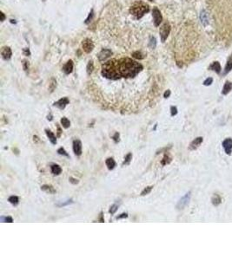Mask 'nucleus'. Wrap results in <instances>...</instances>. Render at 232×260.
<instances>
[{
	"label": "nucleus",
	"mask_w": 232,
	"mask_h": 260,
	"mask_svg": "<svg viewBox=\"0 0 232 260\" xmlns=\"http://www.w3.org/2000/svg\"><path fill=\"white\" fill-rule=\"evenodd\" d=\"M105 164H106V166H107V167H108L109 170H112L116 167V162L113 160V158H108L105 160Z\"/></svg>",
	"instance_id": "a211bd4d"
},
{
	"label": "nucleus",
	"mask_w": 232,
	"mask_h": 260,
	"mask_svg": "<svg viewBox=\"0 0 232 260\" xmlns=\"http://www.w3.org/2000/svg\"><path fill=\"white\" fill-rule=\"evenodd\" d=\"M102 75L105 77L111 79V80L119 79L121 76H120V74L118 71L117 61L111 60V61L105 63L102 66Z\"/></svg>",
	"instance_id": "f03ea898"
},
{
	"label": "nucleus",
	"mask_w": 232,
	"mask_h": 260,
	"mask_svg": "<svg viewBox=\"0 0 232 260\" xmlns=\"http://www.w3.org/2000/svg\"><path fill=\"white\" fill-rule=\"evenodd\" d=\"M1 54H2L3 58L5 61L10 60V57H11V55H12V53H11V50H10L9 47H3V50H2Z\"/></svg>",
	"instance_id": "ddd939ff"
},
{
	"label": "nucleus",
	"mask_w": 232,
	"mask_h": 260,
	"mask_svg": "<svg viewBox=\"0 0 232 260\" xmlns=\"http://www.w3.org/2000/svg\"><path fill=\"white\" fill-rule=\"evenodd\" d=\"M211 202H212V204H213L215 206H217L218 205L221 204V202H222V198H221V197H220L219 195L215 194L213 195L212 198H211Z\"/></svg>",
	"instance_id": "aec40b11"
},
{
	"label": "nucleus",
	"mask_w": 232,
	"mask_h": 260,
	"mask_svg": "<svg viewBox=\"0 0 232 260\" xmlns=\"http://www.w3.org/2000/svg\"><path fill=\"white\" fill-rule=\"evenodd\" d=\"M23 66H24V69L27 72L28 69H29V64H28V62H27V61H24Z\"/></svg>",
	"instance_id": "ea45409f"
},
{
	"label": "nucleus",
	"mask_w": 232,
	"mask_h": 260,
	"mask_svg": "<svg viewBox=\"0 0 232 260\" xmlns=\"http://www.w3.org/2000/svg\"><path fill=\"white\" fill-rule=\"evenodd\" d=\"M45 133H46V135L48 136L49 140H51V142H52V144H56V143H57V138H56L55 134H54L51 130L48 129L45 130Z\"/></svg>",
	"instance_id": "6ab92c4d"
},
{
	"label": "nucleus",
	"mask_w": 232,
	"mask_h": 260,
	"mask_svg": "<svg viewBox=\"0 0 232 260\" xmlns=\"http://www.w3.org/2000/svg\"><path fill=\"white\" fill-rule=\"evenodd\" d=\"M127 217H128V214H127V213H122L121 215H119V216H117V217H116V219H125V218H127Z\"/></svg>",
	"instance_id": "a19ab883"
},
{
	"label": "nucleus",
	"mask_w": 232,
	"mask_h": 260,
	"mask_svg": "<svg viewBox=\"0 0 232 260\" xmlns=\"http://www.w3.org/2000/svg\"><path fill=\"white\" fill-rule=\"evenodd\" d=\"M83 49L86 53H90L92 51V50L94 49V44L92 43V41L91 39H85L84 41H83Z\"/></svg>",
	"instance_id": "6e6552de"
},
{
	"label": "nucleus",
	"mask_w": 232,
	"mask_h": 260,
	"mask_svg": "<svg viewBox=\"0 0 232 260\" xmlns=\"http://www.w3.org/2000/svg\"><path fill=\"white\" fill-rule=\"evenodd\" d=\"M56 87H57V81H56L55 78H52L51 82H50V86H49L50 92H53L54 89H56Z\"/></svg>",
	"instance_id": "393cba45"
},
{
	"label": "nucleus",
	"mask_w": 232,
	"mask_h": 260,
	"mask_svg": "<svg viewBox=\"0 0 232 260\" xmlns=\"http://www.w3.org/2000/svg\"><path fill=\"white\" fill-rule=\"evenodd\" d=\"M61 124L64 129H69L70 126V122L66 118V117H63L61 119Z\"/></svg>",
	"instance_id": "5701e85b"
},
{
	"label": "nucleus",
	"mask_w": 232,
	"mask_h": 260,
	"mask_svg": "<svg viewBox=\"0 0 232 260\" xmlns=\"http://www.w3.org/2000/svg\"><path fill=\"white\" fill-rule=\"evenodd\" d=\"M51 170L54 175H59L62 173V168L58 165H52L51 167Z\"/></svg>",
	"instance_id": "412c9836"
},
{
	"label": "nucleus",
	"mask_w": 232,
	"mask_h": 260,
	"mask_svg": "<svg viewBox=\"0 0 232 260\" xmlns=\"http://www.w3.org/2000/svg\"><path fill=\"white\" fill-rule=\"evenodd\" d=\"M93 69H94L93 62H92V61H90L89 64H88V65H87V74H88V75H91V74L92 73Z\"/></svg>",
	"instance_id": "c85d7f7f"
},
{
	"label": "nucleus",
	"mask_w": 232,
	"mask_h": 260,
	"mask_svg": "<svg viewBox=\"0 0 232 260\" xmlns=\"http://www.w3.org/2000/svg\"><path fill=\"white\" fill-rule=\"evenodd\" d=\"M132 57H134V58H136V59H143L144 58V55L141 53V52H139V51H136V52H134L133 54H132Z\"/></svg>",
	"instance_id": "c756f323"
},
{
	"label": "nucleus",
	"mask_w": 232,
	"mask_h": 260,
	"mask_svg": "<svg viewBox=\"0 0 232 260\" xmlns=\"http://www.w3.org/2000/svg\"><path fill=\"white\" fill-rule=\"evenodd\" d=\"M63 72H64L66 75L70 74V73L72 72V70H73V62H72L71 60L68 61V62L65 64V65L63 67Z\"/></svg>",
	"instance_id": "4468645a"
},
{
	"label": "nucleus",
	"mask_w": 232,
	"mask_h": 260,
	"mask_svg": "<svg viewBox=\"0 0 232 260\" xmlns=\"http://www.w3.org/2000/svg\"><path fill=\"white\" fill-rule=\"evenodd\" d=\"M131 160H132V154H131V153H129V154L125 156V158H124V161H123V166H124V165H129V164L130 163Z\"/></svg>",
	"instance_id": "cd10ccee"
},
{
	"label": "nucleus",
	"mask_w": 232,
	"mask_h": 260,
	"mask_svg": "<svg viewBox=\"0 0 232 260\" xmlns=\"http://www.w3.org/2000/svg\"><path fill=\"white\" fill-rule=\"evenodd\" d=\"M1 220L3 222H8V223H11L13 222V219L11 217H6V218H1Z\"/></svg>",
	"instance_id": "e433bc0d"
},
{
	"label": "nucleus",
	"mask_w": 232,
	"mask_h": 260,
	"mask_svg": "<svg viewBox=\"0 0 232 260\" xmlns=\"http://www.w3.org/2000/svg\"><path fill=\"white\" fill-rule=\"evenodd\" d=\"M41 190L47 194H53L56 193V190L52 186H49V185H45V186L41 187Z\"/></svg>",
	"instance_id": "f3484780"
},
{
	"label": "nucleus",
	"mask_w": 232,
	"mask_h": 260,
	"mask_svg": "<svg viewBox=\"0 0 232 260\" xmlns=\"http://www.w3.org/2000/svg\"><path fill=\"white\" fill-rule=\"evenodd\" d=\"M70 101L67 97H63V98H61L60 100H58L57 102L54 103V106L58 107V109H63L68 104H69Z\"/></svg>",
	"instance_id": "f8f14e48"
},
{
	"label": "nucleus",
	"mask_w": 232,
	"mask_h": 260,
	"mask_svg": "<svg viewBox=\"0 0 232 260\" xmlns=\"http://www.w3.org/2000/svg\"><path fill=\"white\" fill-rule=\"evenodd\" d=\"M190 192L187 193L183 197H182L180 198V200L178 201V203L176 204V208L177 210H183L190 202Z\"/></svg>",
	"instance_id": "39448f33"
},
{
	"label": "nucleus",
	"mask_w": 232,
	"mask_h": 260,
	"mask_svg": "<svg viewBox=\"0 0 232 260\" xmlns=\"http://www.w3.org/2000/svg\"><path fill=\"white\" fill-rule=\"evenodd\" d=\"M223 147L225 151V153L228 155H231L232 153V139L227 138L223 141Z\"/></svg>",
	"instance_id": "0eeeda50"
},
{
	"label": "nucleus",
	"mask_w": 232,
	"mask_h": 260,
	"mask_svg": "<svg viewBox=\"0 0 232 260\" xmlns=\"http://www.w3.org/2000/svg\"><path fill=\"white\" fill-rule=\"evenodd\" d=\"M33 139H34V141H36V142L39 141V140H38V136H36V135H34V136H33Z\"/></svg>",
	"instance_id": "de8ad7c7"
},
{
	"label": "nucleus",
	"mask_w": 232,
	"mask_h": 260,
	"mask_svg": "<svg viewBox=\"0 0 232 260\" xmlns=\"http://www.w3.org/2000/svg\"><path fill=\"white\" fill-rule=\"evenodd\" d=\"M58 154H60V155H63V156L69 157V154H67V152H66V151L64 150V148H63V147H60V148L58 149Z\"/></svg>",
	"instance_id": "72a5a7b5"
},
{
	"label": "nucleus",
	"mask_w": 232,
	"mask_h": 260,
	"mask_svg": "<svg viewBox=\"0 0 232 260\" xmlns=\"http://www.w3.org/2000/svg\"><path fill=\"white\" fill-rule=\"evenodd\" d=\"M209 68L211 69V70H214L217 74H220V72H221V70H222L221 64H219V62H217V61L213 62L210 65Z\"/></svg>",
	"instance_id": "2eb2a0df"
},
{
	"label": "nucleus",
	"mask_w": 232,
	"mask_h": 260,
	"mask_svg": "<svg viewBox=\"0 0 232 260\" xmlns=\"http://www.w3.org/2000/svg\"><path fill=\"white\" fill-rule=\"evenodd\" d=\"M150 10V7L148 4L143 3V2H136L130 8V13L135 16L137 19L141 18L144 17V14H146L147 12H149Z\"/></svg>",
	"instance_id": "7ed1b4c3"
},
{
	"label": "nucleus",
	"mask_w": 232,
	"mask_h": 260,
	"mask_svg": "<svg viewBox=\"0 0 232 260\" xmlns=\"http://www.w3.org/2000/svg\"><path fill=\"white\" fill-rule=\"evenodd\" d=\"M171 114L172 116H175L177 114V109H176V107H175V106H171Z\"/></svg>",
	"instance_id": "c9c22d12"
},
{
	"label": "nucleus",
	"mask_w": 232,
	"mask_h": 260,
	"mask_svg": "<svg viewBox=\"0 0 232 260\" xmlns=\"http://www.w3.org/2000/svg\"><path fill=\"white\" fill-rule=\"evenodd\" d=\"M70 182H71L72 184H77V183H78V181H77L76 179L72 178V177H70Z\"/></svg>",
	"instance_id": "c03bdc74"
},
{
	"label": "nucleus",
	"mask_w": 232,
	"mask_h": 260,
	"mask_svg": "<svg viewBox=\"0 0 232 260\" xmlns=\"http://www.w3.org/2000/svg\"><path fill=\"white\" fill-rule=\"evenodd\" d=\"M117 67L121 77H134L143 68L140 64L130 58H123L117 61Z\"/></svg>",
	"instance_id": "f257e3e1"
},
{
	"label": "nucleus",
	"mask_w": 232,
	"mask_h": 260,
	"mask_svg": "<svg viewBox=\"0 0 232 260\" xmlns=\"http://www.w3.org/2000/svg\"><path fill=\"white\" fill-rule=\"evenodd\" d=\"M152 15H153V18H154V24L155 26H159L161 22H162V14L160 12V10L157 8H154L153 11H152Z\"/></svg>",
	"instance_id": "423d86ee"
},
{
	"label": "nucleus",
	"mask_w": 232,
	"mask_h": 260,
	"mask_svg": "<svg viewBox=\"0 0 232 260\" xmlns=\"http://www.w3.org/2000/svg\"><path fill=\"white\" fill-rule=\"evenodd\" d=\"M170 32H171V25L169 23H164L161 28H160V30H159V34H160V37H161V40L162 42H165V40L167 39V37H169L170 35Z\"/></svg>",
	"instance_id": "20e7f679"
},
{
	"label": "nucleus",
	"mask_w": 232,
	"mask_h": 260,
	"mask_svg": "<svg viewBox=\"0 0 232 260\" xmlns=\"http://www.w3.org/2000/svg\"><path fill=\"white\" fill-rule=\"evenodd\" d=\"M112 139L114 140V141L115 142H118L119 141V133H115V134L112 136Z\"/></svg>",
	"instance_id": "58836bf2"
},
{
	"label": "nucleus",
	"mask_w": 232,
	"mask_h": 260,
	"mask_svg": "<svg viewBox=\"0 0 232 260\" xmlns=\"http://www.w3.org/2000/svg\"><path fill=\"white\" fill-rule=\"evenodd\" d=\"M232 89V84L231 82H229V81H227L225 83H224V87H223V90H222V94L223 95H228L230 92H231V90Z\"/></svg>",
	"instance_id": "dca6fc26"
},
{
	"label": "nucleus",
	"mask_w": 232,
	"mask_h": 260,
	"mask_svg": "<svg viewBox=\"0 0 232 260\" xmlns=\"http://www.w3.org/2000/svg\"><path fill=\"white\" fill-rule=\"evenodd\" d=\"M231 57H232V55H231Z\"/></svg>",
	"instance_id": "864d4df0"
},
{
	"label": "nucleus",
	"mask_w": 232,
	"mask_h": 260,
	"mask_svg": "<svg viewBox=\"0 0 232 260\" xmlns=\"http://www.w3.org/2000/svg\"><path fill=\"white\" fill-rule=\"evenodd\" d=\"M111 55H112V51L111 50H107V49L102 50L101 52L98 54V59L100 62H104L107 58H109Z\"/></svg>",
	"instance_id": "1a4fd4ad"
},
{
	"label": "nucleus",
	"mask_w": 232,
	"mask_h": 260,
	"mask_svg": "<svg viewBox=\"0 0 232 260\" xmlns=\"http://www.w3.org/2000/svg\"><path fill=\"white\" fill-rule=\"evenodd\" d=\"M8 201H9L10 204H12V205H17L18 204V202H19V198H18L17 196H10V197L8 198Z\"/></svg>",
	"instance_id": "a878e982"
},
{
	"label": "nucleus",
	"mask_w": 232,
	"mask_h": 260,
	"mask_svg": "<svg viewBox=\"0 0 232 260\" xmlns=\"http://www.w3.org/2000/svg\"><path fill=\"white\" fill-rule=\"evenodd\" d=\"M71 203H73V201H72V199H70V200H67V201H66V202H64V203L58 204V205H58V206H64V205H70V204H71Z\"/></svg>",
	"instance_id": "4c0bfd02"
},
{
	"label": "nucleus",
	"mask_w": 232,
	"mask_h": 260,
	"mask_svg": "<svg viewBox=\"0 0 232 260\" xmlns=\"http://www.w3.org/2000/svg\"><path fill=\"white\" fill-rule=\"evenodd\" d=\"M232 69V57H231L228 61H227V64H226V66H225V68H224V75H226L228 74L230 71H231Z\"/></svg>",
	"instance_id": "4be33fe9"
},
{
	"label": "nucleus",
	"mask_w": 232,
	"mask_h": 260,
	"mask_svg": "<svg viewBox=\"0 0 232 260\" xmlns=\"http://www.w3.org/2000/svg\"><path fill=\"white\" fill-rule=\"evenodd\" d=\"M156 45H157V40H156V38H155L154 37H150V47L151 49H154V48L156 47Z\"/></svg>",
	"instance_id": "2f4dec72"
},
{
	"label": "nucleus",
	"mask_w": 232,
	"mask_h": 260,
	"mask_svg": "<svg viewBox=\"0 0 232 260\" xmlns=\"http://www.w3.org/2000/svg\"><path fill=\"white\" fill-rule=\"evenodd\" d=\"M203 137H196V139H194L191 143L190 144V147H189V149L190 150H196L203 142Z\"/></svg>",
	"instance_id": "9b49d317"
},
{
	"label": "nucleus",
	"mask_w": 232,
	"mask_h": 260,
	"mask_svg": "<svg viewBox=\"0 0 232 260\" xmlns=\"http://www.w3.org/2000/svg\"><path fill=\"white\" fill-rule=\"evenodd\" d=\"M152 188H153V187H147L146 188H144L143 191H142V193H141V195L142 196H144V195L146 194H149L150 192H151V190H152Z\"/></svg>",
	"instance_id": "7c9ffc66"
},
{
	"label": "nucleus",
	"mask_w": 232,
	"mask_h": 260,
	"mask_svg": "<svg viewBox=\"0 0 232 260\" xmlns=\"http://www.w3.org/2000/svg\"><path fill=\"white\" fill-rule=\"evenodd\" d=\"M100 222H104V219H103V213H101V217H100Z\"/></svg>",
	"instance_id": "8fccbe9b"
},
{
	"label": "nucleus",
	"mask_w": 232,
	"mask_h": 260,
	"mask_svg": "<svg viewBox=\"0 0 232 260\" xmlns=\"http://www.w3.org/2000/svg\"><path fill=\"white\" fill-rule=\"evenodd\" d=\"M149 1H153V0H149Z\"/></svg>",
	"instance_id": "603ef678"
},
{
	"label": "nucleus",
	"mask_w": 232,
	"mask_h": 260,
	"mask_svg": "<svg viewBox=\"0 0 232 260\" xmlns=\"http://www.w3.org/2000/svg\"><path fill=\"white\" fill-rule=\"evenodd\" d=\"M171 157L168 154H164V157L163 158V160H162V161H161V163H162L163 166H164V165H167V164L171 163Z\"/></svg>",
	"instance_id": "b1692460"
},
{
	"label": "nucleus",
	"mask_w": 232,
	"mask_h": 260,
	"mask_svg": "<svg viewBox=\"0 0 232 260\" xmlns=\"http://www.w3.org/2000/svg\"><path fill=\"white\" fill-rule=\"evenodd\" d=\"M212 82H213V78L209 77V78H207V79L203 82V85H204V86H210V85L212 84Z\"/></svg>",
	"instance_id": "f704fd0d"
},
{
	"label": "nucleus",
	"mask_w": 232,
	"mask_h": 260,
	"mask_svg": "<svg viewBox=\"0 0 232 260\" xmlns=\"http://www.w3.org/2000/svg\"><path fill=\"white\" fill-rule=\"evenodd\" d=\"M73 151L77 156L82 154V142L79 140H75L73 141Z\"/></svg>",
	"instance_id": "9d476101"
},
{
	"label": "nucleus",
	"mask_w": 232,
	"mask_h": 260,
	"mask_svg": "<svg viewBox=\"0 0 232 260\" xmlns=\"http://www.w3.org/2000/svg\"><path fill=\"white\" fill-rule=\"evenodd\" d=\"M170 95H171V90H166V91L164 92V98H168Z\"/></svg>",
	"instance_id": "79ce46f5"
},
{
	"label": "nucleus",
	"mask_w": 232,
	"mask_h": 260,
	"mask_svg": "<svg viewBox=\"0 0 232 260\" xmlns=\"http://www.w3.org/2000/svg\"><path fill=\"white\" fill-rule=\"evenodd\" d=\"M92 17H93V11H91V12L90 13V15H89V17L86 19V22H85V23H86V24H88V23L90 22V19H91V18H92Z\"/></svg>",
	"instance_id": "37998d69"
},
{
	"label": "nucleus",
	"mask_w": 232,
	"mask_h": 260,
	"mask_svg": "<svg viewBox=\"0 0 232 260\" xmlns=\"http://www.w3.org/2000/svg\"><path fill=\"white\" fill-rule=\"evenodd\" d=\"M57 128H58V137H59L60 135H61V133H62V131H61V129L59 128V126L57 125Z\"/></svg>",
	"instance_id": "a18cd8bd"
},
{
	"label": "nucleus",
	"mask_w": 232,
	"mask_h": 260,
	"mask_svg": "<svg viewBox=\"0 0 232 260\" xmlns=\"http://www.w3.org/2000/svg\"><path fill=\"white\" fill-rule=\"evenodd\" d=\"M47 119H48L49 121H52V115H51L50 116L48 115V118H47Z\"/></svg>",
	"instance_id": "3c124183"
},
{
	"label": "nucleus",
	"mask_w": 232,
	"mask_h": 260,
	"mask_svg": "<svg viewBox=\"0 0 232 260\" xmlns=\"http://www.w3.org/2000/svg\"><path fill=\"white\" fill-rule=\"evenodd\" d=\"M24 53L25 56H29V55H30V51H29L28 49H25V50H24Z\"/></svg>",
	"instance_id": "49530a36"
},
{
	"label": "nucleus",
	"mask_w": 232,
	"mask_h": 260,
	"mask_svg": "<svg viewBox=\"0 0 232 260\" xmlns=\"http://www.w3.org/2000/svg\"><path fill=\"white\" fill-rule=\"evenodd\" d=\"M200 18H201V21H202V23L204 24V25H206L207 24H208V18H207V14H206V12L204 11V10H203L202 12H201V15H200Z\"/></svg>",
	"instance_id": "bb28decb"
},
{
	"label": "nucleus",
	"mask_w": 232,
	"mask_h": 260,
	"mask_svg": "<svg viewBox=\"0 0 232 260\" xmlns=\"http://www.w3.org/2000/svg\"><path fill=\"white\" fill-rule=\"evenodd\" d=\"M117 208H118V205L117 204H114V205H112L111 206V208H110V213H111V214H114L115 212H116V211H117Z\"/></svg>",
	"instance_id": "473e14b6"
},
{
	"label": "nucleus",
	"mask_w": 232,
	"mask_h": 260,
	"mask_svg": "<svg viewBox=\"0 0 232 260\" xmlns=\"http://www.w3.org/2000/svg\"><path fill=\"white\" fill-rule=\"evenodd\" d=\"M4 20V15H3V13L2 12L1 13V21H3Z\"/></svg>",
	"instance_id": "09e8293b"
}]
</instances>
